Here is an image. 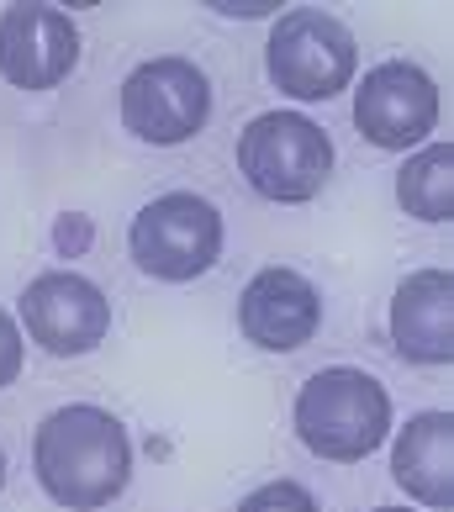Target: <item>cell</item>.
I'll use <instances>...</instances> for the list:
<instances>
[{"label": "cell", "instance_id": "obj_1", "mask_svg": "<svg viewBox=\"0 0 454 512\" xmlns=\"http://www.w3.org/2000/svg\"><path fill=\"white\" fill-rule=\"evenodd\" d=\"M32 476L48 502L69 512H101L132 481V439L117 412L69 402L48 412L32 433Z\"/></svg>", "mask_w": 454, "mask_h": 512}, {"label": "cell", "instance_id": "obj_2", "mask_svg": "<svg viewBox=\"0 0 454 512\" xmlns=\"http://www.w3.org/2000/svg\"><path fill=\"white\" fill-rule=\"evenodd\" d=\"M291 428L307 454L328 465H359L391 439V391L370 370L328 365L301 381Z\"/></svg>", "mask_w": 454, "mask_h": 512}, {"label": "cell", "instance_id": "obj_3", "mask_svg": "<svg viewBox=\"0 0 454 512\" xmlns=\"http://www.w3.org/2000/svg\"><path fill=\"white\" fill-rule=\"evenodd\" d=\"M238 175L275 206H307L333 175V138L301 111H259L238 132Z\"/></svg>", "mask_w": 454, "mask_h": 512}, {"label": "cell", "instance_id": "obj_4", "mask_svg": "<svg viewBox=\"0 0 454 512\" xmlns=\"http://www.w3.org/2000/svg\"><path fill=\"white\" fill-rule=\"evenodd\" d=\"M227 243V227L217 201L196 191H164L138 206V217L127 222V254L138 264V275L164 280V286H185L217 270Z\"/></svg>", "mask_w": 454, "mask_h": 512}, {"label": "cell", "instance_id": "obj_5", "mask_svg": "<svg viewBox=\"0 0 454 512\" xmlns=\"http://www.w3.org/2000/svg\"><path fill=\"white\" fill-rule=\"evenodd\" d=\"M264 74L291 101H333L359 74L354 32L323 6H291L275 16L264 43Z\"/></svg>", "mask_w": 454, "mask_h": 512}, {"label": "cell", "instance_id": "obj_6", "mask_svg": "<svg viewBox=\"0 0 454 512\" xmlns=\"http://www.w3.org/2000/svg\"><path fill=\"white\" fill-rule=\"evenodd\" d=\"M122 132L148 148H180L212 122V74L185 53L143 59L117 96Z\"/></svg>", "mask_w": 454, "mask_h": 512}, {"label": "cell", "instance_id": "obj_7", "mask_svg": "<svg viewBox=\"0 0 454 512\" xmlns=\"http://www.w3.org/2000/svg\"><path fill=\"white\" fill-rule=\"evenodd\" d=\"M22 338L53 359H85L111 338V296L80 270H43L27 280L22 301Z\"/></svg>", "mask_w": 454, "mask_h": 512}, {"label": "cell", "instance_id": "obj_8", "mask_svg": "<svg viewBox=\"0 0 454 512\" xmlns=\"http://www.w3.org/2000/svg\"><path fill=\"white\" fill-rule=\"evenodd\" d=\"M354 127L370 148L407 154L423 148L439 127V85L412 59H381L354 85Z\"/></svg>", "mask_w": 454, "mask_h": 512}, {"label": "cell", "instance_id": "obj_9", "mask_svg": "<svg viewBox=\"0 0 454 512\" xmlns=\"http://www.w3.org/2000/svg\"><path fill=\"white\" fill-rule=\"evenodd\" d=\"M74 64H80V27L64 6H37V0H22V6L0 11V80L11 90H53L64 85Z\"/></svg>", "mask_w": 454, "mask_h": 512}, {"label": "cell", "instance_id": "obj_10", "mask_svg": "<svg viewBox=\"0 0 454 512\" xmlns=\"http://www.w3.org/2000/svg\"><path fill=\"white\" fill-rule=\"evenodd\" d=\"M323 328V291L291 264H264L238 291V333L264 354H296Z\"/></svg>", "mask_w": 454, "mask_h": 512}, {"label": "cell", "instance_id": "obj_11", "mask_svg": "<svg viewBox=\"0 0 454 512\" xmlns=\"http://www.w3.org/2000/svg\"><path fill=\"white\" fill-rule=\"evenodd\" d=\"M391 349L407 365H449L454 359V275L449 270H412L391 296L386 312Z\"/></svg>", "mask_w": 454, "mask_h": 512}, {"label": "cell", "instance_id": "obj_12", "mask_svg": "<svg viewBox=\"0 0 454 512\" xmlns=\"http://www.w3.org/2000/svg\"><path fill=\"white\" fill-rule=\"evenodd\" d=\"M391 481L423 507H454V417L418 412L391 439Z\"/></svg>", "mask_w": 454, "mask_h": 512}, {"label": "cell", "instance_id": "obj_13", "mask_svg": "<svg viewBox=\"0 0 454 512\" xmlns=\"http://www.w3.org/2000/svg\"><path fill=\"white\" fill-rule=\"evenodd\" d=\"M396 201L418 222H449L454 217V143H423L396 169Z\"/></svg>", "mask_w": 454, "mask_h": 512}, {"label": "cell", "instance_id": "obj_14", "mask_svg": "<svg viewBox=\"0 0 454 512\" xmlns=\"http://www.w3.org/2000/svg\"><path fill=\"white\" fill-rule=\"evenodd\" d=\"M233 512H317V497L301 481H264Z\"/></svg>", "mask_w": 454, "mask_h": 512}, {"label": "cell", "instance_id": "obj_15", "mask_svg": "<svg viewBox=\"0 0 454 512\" xmlns=\"http://www.w3.org/2000/svg\"><path fill=\"white\" fill-rule=\"evenodd\" d=\"M27 365V338H22V322H16L6 307H0V391L16 386V375Z\"/></svg>", "mask_w": 454, "mask_h": 512}, {"label": "cell", "instance_id": "obj_16", "mask_svg": "<svg viewBox=\"0 0 454 512\" xmlns=\"http://www.w3.org/2000/svg\"><path fill=\"white\" fill-rule=\"evenodd\" d=\"M48 238L64 259H80V254H90V243H96V222H90L85 212H64L59 222H53Z\"/></svg>", "mask_w": 454, "mask_h": 512}, {"label": "cell", "instance_id": "obj_17", "mask_svg": "<svg viewBox=\"0 0 454 512\" xmlns=\"http://www.w3.org/2000/svg\"><path fill=\"white\" fill-rule=\"evenodd\" d=\"M212 11L217 16H243V22H249V16H270L275 0H212Z\"/></svg>", "mask_w": 454, "mask_h": 512}, {"label": "cell", "instance_id": "obj_18", "mask_svg": "<svg viewBox=\"0 0 454 512\" xmlns=\"http://www.w3.org/2000/svg\"><path fill=\"white\" fill-rule=\"evenodd\" d=\"M0 491H6V449H0Z\"/></svg>", "mask_w": 454, "mask_h": 512}, {"label": "cell", "instance_id": "obj_19", "mask_svg": "<svg viewBox=\"0 0 454 512\" xmlns=\"http://www.w3.org/2000/svg\"><path fill=\"white\" fill-rule=\"evenodd\" d=\"M375 512H412V507H375Z\"/></svg>", "mask_w": 454, "mask_h": 512}]
</instances>
